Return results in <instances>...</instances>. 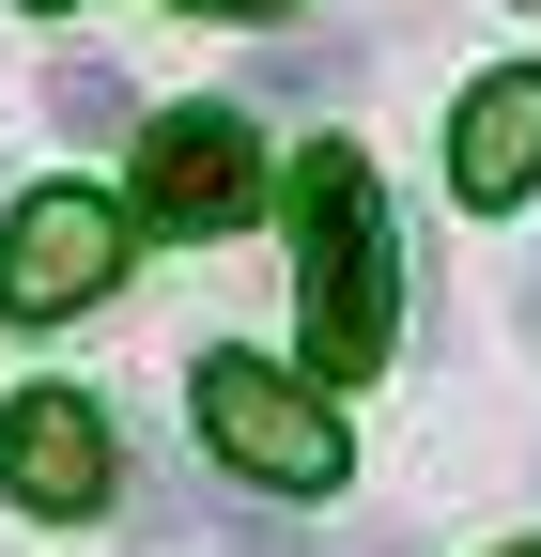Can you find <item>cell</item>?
<instances>
[{
  "mask_svg": "<svg viewBox=\"0 0 541 557\" xmlns=\"http://www.w3.org/2000/svg\"><path fill=\"white\" fill-rule=\"evenodd\" d=\"M294 310H310V372L356 387L402 341V248H387V186L356 139H310L294 171Z\"/></svg>",
  "mask_w": 541,
  "mask_h": 557,
  "instance_id": "obj_1",
  "label": "cell"
},
{
  "mask_svg": "<svg viewBox=\"0 0 541 557\" xmlns=\"http://www.w3.org/2000/svg\"><path fill=\"white\" fill-rule=\"evenodd\" d=\"M186 418H201V449H217L232 480H263V496H341V465H356L341 403L294 387L279 357H201L186 372Z\"/></svg>",
  "mask_w": 541,
  "mask_h": 557,
  "instance_id": "obj_2",
  "label": "cell"
},
{
  "mask_svg": "<svg viewBox=\"0 0 541 557\" xmlns=\"http://www.w3.org/2000/svg\"><path fill=\"white\" fill-rule=\"evenodd\" d=\"M109 278H124V201H93V186H32L16 218H0V310H16V325L93 310Z\"/></svg>",
  "mask_w": 541,
  "mask_h": 557,
  "instance_id": "obj_3",
  "label": "cell"
},
{
  "mask_svg": "<svg viewBox=\"0 0 541 557\" xmlns=\"http://www.w3.org/2000/svg\"><path fill=\"white\" fill-rule=\"evenodd\" d=\"M140 218H155V233H248V218H263V139H248V109H155V124H140Z\"/></svg>",
  "mask_w": 541,
  "mask_h": 557,
  "instance_id": "obj_4",
  "label": "cell"
},
{
  "mask_svg": "<svg viewBox=\"0 0 541 557\" xmlns=\"http://www.w3.org/2000/svg\"><path fill=\"white\" fill-rule=\"evenodd\" d=\"M0 496L16 511H93L109 496V418L78 387H32L16 418H0Z\"/></svg>",
  "mask_w": 541,
  "mask_h": 557,
  "instance_id": "obj_5",
  "label": "cell"
},
{
  "mask_svg": "<svg viewBox=\"0 0 541 557\" xmlns=\"http://www.w3.org/2000/svg\"><path fill=\"white\" fill-rule=\"evenodd\" d=\"M449 186L464 201H526L541 186V62H495V78L449 109Z\"/></svg>",
  "mask_w": 541,
  "mask_h": 557,
  "instance_id": "obj_6",
  "label": "cell"
},
{
  "mask_svg": "<svg viewBox=\"0 0 541 557\" xmlns=\"http://www.w3.org/2000/svg\"><path fill=\"white\" fill-rule=\"evenodd\" d=\"M47 124H62V139H124V124H140V94L78 47V62H47Z\"/></svg>",
  "mask_w": 541,
  "mask_h": 557,
  "instance_id": "obj_7",
  "label": "cell"
},
{
  "mask_svg": "<svg viewBox=\"0 0 541 557\" xmlns=\"http://www.w3.org/2000/svg\"><path fill=\"white\" fill-rule=\"evenodd\" d=\"M263 94H294V109L356 94V47H263Z\"/></svg>",
  "mask_w": 541,
  "mask_h": 557,
  "instance_id": "obj_8",
  "label": "cell"
},
{
  "mask_svg": "<svg viewBox=\"0 0 541 557\" xmlns=\"http://www.w3.org/2000/svg\"><path fill=\"white\" fill-rule=\"evenodd\" d=\"M186 16H294V0H186Z\"/></svg>",
  "mask_w": 541,
  "mask_h": 557,
  "instance_id": "obj_9",
  "label": "cell"
},
{
  "mask_svg": "<svg viewBox=\"0 0 541 557\" xmlns=\"http://www.w3.org/2000/svg\"><path fill=\"white\" fill-rule=\"evenodd\" d=\"M526 341H541V278H526Z\"/></svg>",
  "mask_w": 541,
  "mask_h": 557,
  "instance_id": "obj_10",
  "label": "cell"
},
{
  "mask_svg": "<svg viewBox=\"0 0 541 557\" xmlns=\"http://www.w3.org/2000/svg\"><path fill=\"white\" fill-rule=\"evenodd\" d=\"M32 16H62V0H32Z\"/></svg>",
  "mask_w": 541,
  "mask_h": 557,
  "instance_id": "obj_11",
  "label": "cell"
},
{
  "mask_svg": "<svg viewBox=\"0 0 541 557\" xmlns=\"http://www.w3.org/2000/svg\"><path fill=\"white\" fill-rule=\"evenodd\" d=\"M511 557H541V542H511Z\"/></svg>",
  "mask_w": 541,
  "mask_h": 557,
  "instance_id": "obj_12",
  "label": "cell"
}]
</instances>
